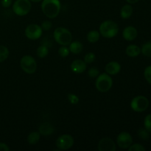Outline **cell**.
<instances>
[{
  "instance_id": "cell-26",
  "label": "cell",
  "mask_w": 151,
  "mask_h": 151,
  "mask_svg": "<svg viewBox=\"0 0 151 151\" xmlns=\"http://www.w3.org/2000/svg\"><path fill=\"white\" fill-rule=\"evenodd\" d=\"M145 147L141 144H134L131 145L129 147H128V150L129 151H145Z\"/></svg>"
},
{
  "instance_id": "cell-6",
  "label": "cell",
  "mask_w": 151,
  "mask_h": 151,
  "mask_svg": "<svg viewBox=\"0 0 151 151\" xmlns=\"http://www.w3.org/2000/svg\"><path fill=\"white\" fill-rule=\"evenodd\" d=\"M20 66L24 72L31 75L36 71L37 63L32 56L26 55L21 58Z\"/></svg>"
},
{
  "instance_id": "cell-10",
  "label": "cell",
  "mask_w": 151,
  "mask_h": 151,
  "mask_svg": "<svg viewBox=\"0 0 151 151\" xmlns=\"http://www.w3.org/2000/svg\"><path fill=\"white\" fill-rule=\"evenodd\" d=\"M117 145L122 149H128L132 145L133 138L131 134L128 132H121L116 138Z\"/></svg>"
},
{
  "instance_id": "cell-36",
  "label": "cell",
  "mask_w": 151,
  "mask_h": 151,
  "mask_svg": "<svg viewBox=\"0 0 151 151\" xmlns=\"http://www.w3.org/2000/svg\"><path fill=\"white\" fill-rule=\"evenodd\" d=\"M30 1H32V2H40L42 0H29Z\"/></svg>"
},
{
  "instance_id": "cell-15",
  "label": "cell",
  "mask_w": 151,
  "mask_h": 151,
  "mask_svg": "<svg viewBox=\"0 0 151 151\" xmlns=\"http://www.w3.org/2000/svg\"><path fill=\"white\" fill-rule=\"evenodd\" d=\"M54 132V128L51 124L48 122H44L39 127L40 134L43 136H50Z\"/></svg>"
},
{
  "instance_id": "cell-35",
  "label": "cell",
  "mask_w": 151,
  "mask_h": 151,
  "mask_svg": "<svg viewBox=\"0 0 151 151\" xmlns=\"http://www.w3.org/2000/svg\"><path fill=\"white\" fill-rule=\"evenodd\" d=\"M139 1V0H126L127 2L128 3V4H136V3H137L138 1Z\"/></svg>"
},
{
  "instance_id": "cell-18",
  "label": "cell",
  "mask_w": 151,
  "mask_h": 151,
  "mask_svg": "<svg viewBox=\"0 0 151 151\" xmlns=\"http://www.w3.org/2000/svg\"><path fill=\"white\" fill-rule=\"evenodd\" d=\"M69 51L73 54H79L83 50V44L80 41H72L69 44Z\"/></svg>"
},
{
  "instance_id": "cell-16",
  "label": "cell",
  "mask_w": 151,
  "mask_h": 151,
  "mask_svg": "<svg viewBox=\"0 0 151 151\" xmlns=\"http://www.w3.org/2000/svg\"><path fill=\"white\" fill-rule=\"evenodd\" d=\"M125 52H126L127 55H128L129 57L135 58L141 53V49L138 46L132 44V45H129L126 47Z\"/></svg>"
},
{
  "instance_id": "cell-19",
  "label": "cell",
  "mask_w": 151,
  "mask_h": 151,
  "mask_svg": "<svg viewBox=\"0 0 151 151\" xmlns=\"http://www.w3.org/2000/svg\"><path fill=\"white\" fill-rule=\"evenodd\" d=\"M41 134L39 132L34 131L31 132L27 137V142L29 145H35L39 142Z\"/></svg>"
},
{
  "instance_id": "cell-11",
  "label": "cell",
  "mask_w": 151,
  "mask_h": 151,
  "mask_svg": "<svg viewBox=\"0 0 151 151\" xmlns=\"http://www.w3.org/2000/svg\"><path fill=\"white\" fill-rule=\"evenodd\" d=\"M97 148L100 151H115L116 147L114 141L112 139L105 137L100 140Z\"/></svg>"
},
{
  "instance_id": "cell-28",
  "label": "cell",
  "mask_w": 151,
  "mask_h": 151,
  "mask_svg": "<svg viewBox=\"0 0 151 151\" xmlns=\"http://www.w3.org/2000/svg\"><path fill=\"white\" fill-rule=\"evenodd\" d=\"M67 97H68V100H69V101L70 102L72 105L78 104L80 101L78 96L76 95V94H72V93H70V94H68Z\"/></svg>"
},
{
  "instance_id": "cell-7",
  "label": "cell",
  "mask_w": 151,
  "mask_h": 151,
  "mask_svg": "<svg viewBox=\"0 0 151 151\" xmlns=\"http://www.w3.org/2000/svg\"><path fill=\"white\" fill-rule=\"evenodd\" d=\"M148 107L149 100L145 96H137L131 102V108L136 112H143L147 110Z\"/></svg>"
},
{
  "instance_id": "cell-31",
  "label": "cell",
  "mask_w": 151,
  "mask_h": 151,
  "mask_svg": "<svg viewBox=\"0 0 151 151\" xmlns=\"http://www.w3.org/2000/svg\"><path fill=\"white\" fill-rule=\"evenodd\" d=\"M144 75L146 81L151 85V66H149L145 68L144 72Z\"/></svg>"
},
{
  "instance_id": "cell-33",
  "label": "cell",
  "mask_w": 151,
  "mask_h": 151,
  "mask_svg": "<svg viewBox=\"0 0 151 151\" xmlns=\"http://www.w3.org/2000/svg\"><path fill=\"white\" fill-rule=\"evenodd\" d=\"M1 4L2 7H9L12 4V0H1Z\"/></svg>"
},
{
  "instance_id": "cell-24",
  "label": "cell",
  "mask_w": 151,
  "mask_h": 151,
  "mask_svg": "<svg viewBox=\"0 0 151 151\" xmlns=\"http://www.w3.org/2000/svg\"><path fill=\"white\" fill-rule=\"evenodd\" d=\"M96 56L95 54L93 52H88L84 57V61L86 64H90L95 60Z\"/></svg>"
},
{
  "instance_id": "cell-17",
  "label": "cell",
  "mask_w": 151,
  "mask_h": 151,
  "mask_svg": "<svg viewBox=\"0 0 151 151\" xmlns=\"http://www.w3.org/2000/svg\"><path fill=\"white\" fill-rule=\"evenodd\" d=\"M133 7L131 4H125L121 8L120 16L122 19H129L133 14Z\"/></svg>"
},
{
  "instance_id": "cell-4",
  "label": "cell",
  "mask_w": 151,
  "mask_h": 151,
  "mask_svg": "<svg viewBox=\"0 0 151 151\" xmlns=\"http://www.w3.org/2000/svg\"><path fill=\"white\" fill-rule=\"evenodd\" d=\"M112 86H113V81L111 75H109V74L103 73L97 77L95 86L100 92H107L111 88Z\"/></svg>"
},
{
  "instance_id": "cell-20",
  "label": "cell",
  "mask_w": 151,
  "mask_h": 151,
  "mask_svg": "<svg viewBox=\"0 0 151 151\" xmlns=\"http://www.w3.org/2000/svg\"><path fill=\"white\" fill-rule=\"evenodd\" d=\"M100 32L97 30H91L87 34V40L90 43H96L100 39Z\"/></svg>"
},
{
  "instance_id": "cell-23",
  "label": "cell",
  "mask_w": 151,
  "mask_h": 151,
  "mask_svg": "<svg viewBox=\"0 0 151 151\" xmlns=\"http://www.w3.org/2000/svg\"><path fill=\"white\" fill-rule=\"evenodd\" d=\"M9 56V50L5 46L0 45V63L4 61Z\"/></svg>"
},
{
  "instance_id": "cell-14",
  "label": "cell",
  "mask_w": 151,
  "mask_h": 151,
  "mask_svg": "<svg viewBox=\"0 0 151 151\" xmlns=\"http://www.w3.org/2000/svg\"><path fill=\"white\" fill-rule=\"evenodd\" d=\"M105 69L109 75H116L120 72L121 65L116 61H111L106 64Z\"/></svg>"
},
{
  "instance_id": "cell-27",
  "label": "cell",
  "mask_w": 151,
  "mask_h": 151,
  "mask_svg": "<svg viewBox=\"0 0 151 151\" xmlns=\"http://www.w3.org/2000/svg\"><path fill=\"white\" fill-rule=\"evenodd\" d=\"M144 125L145 128L149 133H151V114H148L145 116L144 120Z\"/></svg>"
},
{
  "instance_id": "cell-12",
  "label": "cell",
  "mask_w": 151,
  "mask_h": 151,
  "mask_svg": "<svg viewBox=\"0 0 151 151\" xmlns=\"http://www.w3.org/2000/svg\"><path fill=\"white\" fill-rule=\"evenodd\" d=\"M87 64L85 61L81 59H77L72 61L70 68L73 72L76 74H81L86 70Z\"/></svg>"
},
{
  "instance_id": "cell-9",
  "label": "cell",
  "mask_w": 151,
  "mask_h": 151,
  "mask_svg": "<svg viewBox=\"0 0 151 151\" xmlns=\"http://www.w3.org/2000/svg\"><path fill=\"white\" fill-rule=\"evenodd\" d=\"M43 29L41 26L35 24H32L25 29V35L29 40H37L42 35Z\"/></svg>"
},
{
  "instance_id": "cell-29",
  "label": "cell",
  "mask_w": 151,
  "mask_h": 151,
  "mask_svg": "<svg viewBox=\"0 0 151 151\" xmlns=\"http://www.w3.org/2000/svg\"><path fill=\"white\" fill-rule=\"evenodd\" d=\"M139 137L143 140H147L149 138V132L145 129V128H141L139 130Z\"/></svg>"
},
{
  "instance_id": "cell-3",
  "label": "cell",
  "mask_w": 151,
  "mask_h": 151,
  "mask_svg": "<svg viewBox=\"0 0 151 151\" xmlns=\"http://www.w3.org/2000/svg\"><path fill=\"white\" fill-rule=\"evenodd\" d=\"M54 39L56 42L61 46L69 45L72 41V35L70 31L65 27L56 28L53 32Z\"/></svg>"
},
{
  "instance_id": "cell-5",
  "label": "cell",
  "mask_w": 151,
  "mask_h": 151,
  "mask_svg": "<svg viewBox=\"0 0 151 151\" xmlns=\"http://www.w3.org/2000/svg\"><path fill=\"white\" fill-rule=\"evenodd\" d=\"M31 1L29 0H16L13 5L15 14L19 16H26L31 10Z\"/></svg>"
},
{
  "instance_id": "cell-32",
  "label": "cell",
  "mask_w": 151,
  "mask_h": 151,
  "mask_svg": "<svg viewBox=\"0 0 151 151\" xmlns=\"http://www.w3.org/2000/svg\"><path fill=\"white\" fill-rule=\"evenodd\" d=\"M52 26V22L50 21H44V22H42L41 27L43 30L47 31L51 29Z\"/></svg>"
},
{
  "instance_id": "cell-2",
  "label": "cell",
  "mask_w": 151,
  "mask_h": 151,
  "mask_svg": "<svg viewBox=\"0 0 151 151\" xmlns=\"http://www.w3.org/2000/svg\"><path fill=\"white\" fill-rule=\"evenodd\" d=\"M119 32V27L115 22L106 20L102 22L100 26V34L106 38H111Z\"/></svg>"
},
{
  "instance_id": "cell-22",
  "label": "cell",
  "mask_w": 151,
  "mask_h": 151,
  "mask_svg": "<svg viewBox=\"0 0 151 151\" xmlns=\"http://www.w3.org/2000/svg\"><path fill=\"white\" fill-rule=\"evenodd\" d=\"M141 52L146 57L151 58V41L143 44L141 49Z\"/></svg>"
},
{
  "instance_id": "cell-34",
  "label": "cell",
  "mask_w": 151,
  "mask_h": 151,
  "mask_svg": "<svg viewBox=\"0 0 151 151\" xmlns=\"http://www.w3.org/2000/svg\"><path fill=\"white\" fill-rule=\"evenodd\" d=\"M10 148L7 144L3 142H0V151H9Z\"/></svg>"
},
{
  "instance_id": "cell-30",
  "label": "cell",
  "mask_w": 151,
  "mask_h": 151,
  "mask_svg": "<svg viewBox=\"0 0 151 151\" xmlns=\"http://www.w3.org/2000/svg\"><path fill=\"white\" fill-rule=\"evenodd\" d=\"M100 75V72H99L98 69L96 67H92L91 69H88V75L91 78H97L98 75Z\"/></svg>"
},
{
  "instance_id": "cell-1",
  "label": "cell",
  "mask_w": 151,
  "mask_h": 151,
  "mask_svg": "<svg viewBox=\"0 0 151 151\" xmlns=\"http://www.w3.org/2000/svg\"><path fill=\"white\" fill-rule=\"evenodd\" d=\"M61 8L60 0H42L41 10L49 19H55L58 16Z\"/></svg>"
},
{
  "instance_id": "cell-25",
  "label": "cell",
  "mask_w": 151,
  "mask_h": 151,
  "mask_svg": "<svg viewBox=\"0 0 151 151\" xmlns=\"http://www.w3.org/2000/svg\"><path fill=\"white\" fill-rule=\"evenodd\" d=\"M69 49L68 47H66V46H62L59 48L58 50V54L60 57L62 58H66L69 55Z\"/></svg>"
},
{
  "instance_id": "cell-8",
  "label": "cell",
  "mask_w": 151,
  "mask_h": 151,
  "mask_svg": "<svg viewBox=\"0 0 151 151\" xmlns=\"http://www.w3.org/2000/svg\"><path fill=\"white\" fill-rule=\"evenodd\" d=\"M75 140L69 134H63L56 140V147L59 150H66L74 145Z\"/></svg>"
},
{
  "instance_id": "cell-13",
  "label": "cell",
  "mask_w": 151,
  "mask_h": 151,
  "mask_svg": "<svg viewBox=\"0 0 151 151\" xmlns=\"http://www.w3.org/2000/svg\"><path fill=\"white\" fill-rule=\"evenodd\" d=\"M137 35H138V31L133 26L126 27L122 32V36L124 39L128 41H134L137 37Z\"/></svg>"
},
{
  "instance_id": "cell-21",
  "label": "cell",
  "mask_w": 151,
  "mask_h": 151,
  "mask_svg": "<svg viewBox=\"0 0 151 151\" xmlns=\"http://www.w3.org/2000/svg\"><path fill=\"white\" fill-rule=\"evenodd\" d=\"M49 53V50H48V47L47 46H44V45H41L40 47H38L36 50V54L38 55V58H45L46 56L48 55Z\"/></svg>"
}]
</instances>
